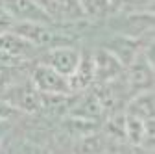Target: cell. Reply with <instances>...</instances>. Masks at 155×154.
I'll return each mask as SVG.
<instances>
[{
    "mask_svg": "<svg viewBox=\"0 0 155 154\" xmlns=\"http://www.w3.org/2000/svg\"><path fill=\"white\" fill-rule=\"evenodd\" d=\"M13 32L24 37L37 48H52L59 45H68V37L57 33L52 24H43V23H15Z\"/></svg>",
    "mask_w": 155,
    "mask_h": 154,
    "instance_id": "1",
    "label": "cell"
},
{
    "mask_svg": "<svg viewBox=\"0 0 155 154\" xmlns=\"http://www.w3.org/2000/svg\"><path fill=\"white\" fill-rule=\"evenodd\" d=\"M2 99H6L17 111L24 113H37L43 110V95L39 93V89L31 84V80H21L13 84L4 95Z\"/></svg>",
    "mask_w": 155,
    "mask_h": 154,
    "instance_id": "2",
    "label": "cell"
},
{
    "mask_svg": "<svg viewBox=\"0 0 155 154\" xmlns=\"http://www.w3.org/2000/svg\"><path fill=\"white\" fill-rule=\"evenodd\" d=\"M30 80L41 95H72L67 76L45 63H39L30 71Z\"/></svg>",
    "mask_w": 155,
    "mask_h": 154,
    "instance_id": "3",
    "label": "cell"
},
{
    "mask_svg": "<svg viewBox=\"0 0 155 154\" xmlns=\"http://www.w3.org/2000/svg\"><path fill=\"white\" fill-rule=\"evenodd\" d=\"M81 52L70 47V45H59V47H52L41 56V63L52 67L54 71L61 72L63 76H70L80 61Z\"/></svg>",
    "mask_w": 155,
    "mask_h": 154,
    "instance_id": "4",
    "label": "cell"
},
{
    "mask_svg": "<svg viewBox=\"0 0 155 154\" xmlns=\"http://www.w3.org/2000/svg\"><path fill=\"white\" fill-rule=\"evenodd\" d=\"M2 6L13 15V19L17 23L54 24L52 17L37 4V0H4Z\"/></svg>",
    "mask_w": 155,
    "mask_h": 154,
    "instance_id": "5",
    "label": "cell"
},
{
    "mask_svg": "<svg viewBox=\"0 0 155 154\" xmlns=\"http://www.w3.org/2000/svg\"><path fill=\"white\" fill-rule=\"evenodd\" d=\"M127 67V89L131 95L153 89V65L144 58L142 52H139Z\"/></svg>",
    "mask_w": 155,
    "mask_h": 154,
    "instance_id": "6",
    "label": "cell"
},
{
    "mask_svg": "<svg viewBox=\"0 0 155 154\" xmlns=\"http://www.w3.org/2000/svg\"><path fill=\"white\" fill-rule=\"evenodd\" d=\"M94 58V84H105V82H116L122 76L124 65L111 50L100 48Z\"/></svg>",
    "mask_w": 155,
    "mask_h": 154,
    "instance_id": "7",
    "label": "cell"
},
{
    "mask_svg": "<svg viewBox=\"0 0 155 154\" xmlns=\"http://www.w3.org/2000/svg\"><path fill=\"white\" fill-rule=\"evenodd\" d=\"M67 80H68L72 93L83 91L94 84V58L89 52H83L80 56V61H78L74 72L67 76Z\"/></svg>",
    "mask_w": 155,
    "mask_h": 154,
    "instance_id": "8",
    "label": "cell"
},
{
    "mask_svg": "<svg viewBox=\"0 0 155 154\" xmlns=\"http://www.w3.org/2000/svg\"><path fill=\"white\" fill-rule=\"evenodd\" d=\"M0 50L8 52L11 56H17V58L30 60V58H33V54L39 48L33 47L30 41H26L24 37H21L18 33H15L11 30V32H6V33H0Z\"/></svg>",
    "mask_w": 155,
    "mask_h": 154,
    "instance_id": "9",
    "label": "cell"
},
{
    "mask_svg": "<svg viewBox=\"0 0 155 154\" xmlns=\"http://www.w3.org/2000/svg\"><path fill=\"white\" fill-rule=\"evenodd\" d=\"M105 48L111 50L116 58H118L124 67H127V65L135 60V58H137V54L140 52V41H139V39H131V37L116 35Z\"/></svg>",
    "mask_w": 155,
    "mask_h": 154,
    "instance_id": "10",
    "label": "cell"
},
{
    "mask_svg": "<svg viewBox=\"0 0 155 154\" xmlns=\"http://www.w3.org/2000/svg\"><path fill=\"white\" fill-rule=\"evenodd\" d=\"M153 111H155L153 89L135 93L133 97H131V100L127 102V106H126V113H131V115H135V117H139L142 121L155 117Z\"/></svg>",
    "mask_w": 155,
    "mask_h": 154,
    "instance_id": "11",
    "label": "cell"
},
{
    "mask_svg": "<svg viewBox=\"0 0 155 154\" xmlns=\"http://www.w3.org/2000/svg\"><path fill=\"white\" fill-rule=\"evenodd\" d=\"M126 113V111H124ZM126 141L133 147H140L146 143V121L135 117L131 113H126Z\"/></svg>",
    "mask_w": 155,
    "mask_h": 154,
    "instance_id": "12",
    "label": "cell"
},
{
    "mask_svg": "<svg viewBox=\"0 0 155 154\" xmlns=\"http://www.w3.org/2000/svg\"><path fill=\"white\" fill-rule=\"evenodd\" d=\"M26 76V65L22 67H11V65H0V97L17 82H21Z\"/></svg>",
    "mask_w": 155,
    "mask_h": 154,
    "instance_id": "13",
    "label": "cell"
},
{
    "mask_svg": "<svg viewBox=\"0 0 155 154\" xmlns=\"http://www.w3.org/2000/svg\"><path fill=\"white\" fill-rule=\"evenodd\" d=\"M83 15H91V17H104L113 9V2L111 0H78Z\"/></svg>",
    "mask_w": 155,
    "mask_h": 154,
    "instance_id": "14",
    "label": "cell"
},
{
    "mask_svg": "<svg viewBox=\"0 0 155 154\" xmlns=\"http://www.w3.org/2000/svg\"><path fill=\"white\" fill-rule=\"evenodd\" d=\"M124 123H126V113H114L107 119V132L111 134L113 138L116 139H126V128H124Z\"/></svg>",
    "mask_w": 155,
    "mask_h": 154,
    "instance_id": "15",
    "label": "cell"
},
{
    "mask_svg": "<svg viewBox=\"0 0 155 154\" xmlns=\"http://www.w3.org/2000/svg\"><path fill=\"white\" fill-rule=\"evenodd\" d=\"M80 150L81 152H102L104 150V139L100 136H96V134L87 136V138H83V141L80 145Z\"/></svg>",
    "mask_w": 155,
    "mask_h": 154,
    "instance_id": "16",
    "label": "cell"
},
{
    "mask_svg": "<svg viewBox=\"0 0 155 154\" xmlns=\"http://www.w3.org/2000/svg\"><path fill=\"white\" fill-rule=\"evenodd\" d=\"M15 19L13 15L4 8V6H0V33H6V32H11L13 26H15Z\"/></svg>",
    "mask_w": 155,
    "mask_h": 154,
    "instance_id": "17",
    "label": "cell"
},
{
    "mask_svg": "<svg viewBox=\"0 0 155 154\" xmlns=\"http://www.w3.org/2000/svg\"><path fill=\"white\" fill-rule=\"evenodd\" d=\"M15 113H18L6 99H2V97H0V123H6L8 119H11L13 117V115Z\"/></svg>",
    "mask_w": 155,
    "mask_h": 154,
    "instance_id": "18",
    "label": "cell"
},
{
    "mask_svg": "<svg viewBox=\"0 0 155 154\" xmlns=\"http://www.w3.org/2000/svg\"><path fill=\"white\" fill-rule=\"evenodd\" d=\"M4 126H2V123H0V143H2V139H4Z\"/></svg>",
    "mask_w": 155,
    "mask_h": 154,
    "instance_id": "19",
    "label": "cell"
}]
</instances>
